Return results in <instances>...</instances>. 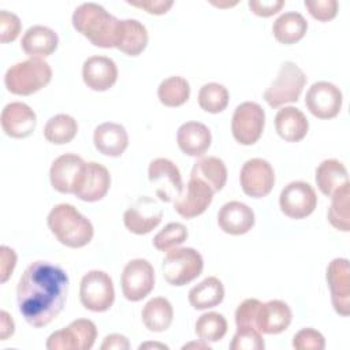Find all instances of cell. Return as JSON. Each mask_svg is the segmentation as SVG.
I'll use <instances>...</instances> for the list:
<instances>
[{
	"label": "cell",
	"instance_id": "cell-16",
	"mask_svg": "<svg viewBox=\"0 0 350 350\" xmlns=\"http://www.w3.org/2000/svg\"><path fill=\"white\" fill-rule=\"evenodd\" d=\"M335 312L343 317L350 314V265L347 258H334L325 272Z\"/></svg>",
	"mask_w": 350,
	"mask_h": 350
},
{
	"label": "cell",
	"instance_id": "cell-1",
	"mask_svg": "<svg viewBox=\"0 0 350 350\" xmlns=\"http://www.w3.org/2000/svg\"><path fill=\"white\" fill-rule=\"evenodd\" d=\"M68 294V276L49 261L31 262L16 286V304L26 323L41 328L63 310Z\"/></svg>",
	"mask_w": 350,
	"mask_h": 350
},
{
	"label": "cell",
	"instance_id": "cell-45",
	"mask_svg": "<svg viewBox=\"0 0 350 350\" xmlns=\"http://www.w3.org/2000/svg\"><path fill=\"white\" fill-rule=\"evenodd\" d=\"M247 4L253 14H256L257 16L268 18L279 12L284 5V1L283 0H250Z\"/></svg>",
	"mask_w": 350,
	"mask_h": 350
},
{
	"label": "cell",
	"instance_id": "cell-46",
	"mask_svg": "<svg viewBox=\"0 0 350 350\" xmlns=\"http://www.w3.org/2000/svg\"><path fill=\"white\" fill-rule=\"evenodd\" d=\"M16 265V253L14 249L3 245L0 247V282L5 283L14 272Z\"/></svg>",
	"mask_w": 350,
	"mask_h": 350
},
{
	"label": "cell",
	"instance_id": "cell-38",
	"mask_svg": "<svg viewBox=\"0 0 350 350\" xmlns=\"http://www.w3.org/2000/svg\"><path fill=\"white\" fill-rule=\"evenodd\" d=\"M230 94L224 85L209 82L201 86L198 92V105L209 113H219L228 105Z\"/></svg>",
	"mask_w": 350,
	"mask_h": 350
},
{
	"label": "cell",
	"instance_id": "cell-26",
	"mask_svg": "<svg viewBox=\"0 0 350 350\" xmlns=\"http://www.w3.org/2000/svg\"><path fill=\"white\" fill-rule=\"evenodd\" d=\"M176 142L179 149L191 157L202 156L211 146V130L200 122H186L176 131Z\"/></svg>",
	"mask_w": 350,
	"mask_h": 350
},
{
	"label": "cell",
	"instance_id": "cell-22",
	"mask_svg": "<svg viewBox=\"0 0 350 350\" xmlns=\"http://www.w3.org/2000/svg\"><path fill=\"white\" fill-rule=\"evenodd\" d=\"M293 320L290 306L280 299H271L265 304L261 302L257 316L256 328L261 334L275 335L286 331Z\"/></svg>",
	"mask_w": 350,
	"mask_h": 350
},
{
	"label": "cell",
	"instance_id": "cell-17",
	"mask_svg": "<svg viewBox=\"0 0 350 350\" xmlns=\"http://www.w3.org/2000/svg\"><path fill=\"white\" fill-rule=\"evenodd\" d=\"M215 191L200 178L190 176L180 196L174 200V209L185 219L200 216L206 211L213 200Z\"/></svg>",
	"mask_w": 350,
	"mask_h": 350
},
{
	"label": "cell",
	"instance_id": "cell-23",
	"mask_svg": "<svg viewBox=\"0 0 350 350\" xmlns=\"http://www.w3.org/2000/svg\"><path fill=\"white\" fill-rule=\"evenodd\" d=\"M254 220L253 209L241 201L226 202L217 213L220 230L230 235L246 234L254 226Z\"/></svg>",
	"mask_w": 350,
	"mask_h": 350
},
{
	"label": "cell",
	"instance_id": "cell-20",
	"mask_svg": "<svg viewBox=\"0 0 350 350\" xmlns=\"http://www.w3.org/2000/svg\"><path fill=\"white\" fill-rule=\"evenodd\" d=\"M82 79L94 92L108 90L118 79V67L111 57L90 56L83 62Z\"/></svg>",
	"mask_w": 350,
	"mask_h": 350
},
{
	"label": "cell",
	"instance_id": "cell-44",
	"mask_svg": "<svg viewBox=\"0 0 350 350\" xmlns=\"http://www.w3.org/2000/svg\"><path fill=\"white\" fill-rule=\"evenodd\" d=\"M19 18L7 10L0 11V41L1 44L12 42L21 33Z\"/></svg>",
	"mask_w": 350,
	"mask_h": 350
},
{
	"label": "cell",
	"instance_id": "cell-3",
	"mask_svg": "<svg viewBox=\"0 0 350 350\" xmlns=\"http://www.w3.org/2000/svg\"><path fill=\"white\" fill-rule=\"evenodd\" d=\"M46 223L55 238L72 249L86 246L94 234L92 221L71 204L55 205L48 213Z\"/></svg>",
	"mask_w": 350,
	"mask_h": 350
},
{
	"label": "cell",
	"instance_id": "cell-40",
	"mask_svg": "<svg viewBox=\"0 0 350 350\" xmlns=\"http://www.w3.org/2000/svg\"><path fill=\"white\" fill-rule=\"evenodd\" d=\"M262 334L254 327H237V332L230 343L231 350H264Z\"/></svg>",
	"mask_w": 350,
	"mask_h": 350
},
{
	"label": "cell",
	"instance_id": "cell-27",
	"mask_svg": "<svg viewBox=\"0 0 350 350\" xmlns=\"http://www.w3.org/2000/svg\"><path fill=\"white\" fill-rule=\"evenodd\" d=\"M275 130L287 142H299L309 130V120L297 107H283L275 115Z\"/></svg>",
	"mask_w": 350,
	"mask_h": 350
},
{
	"label": "cell",
	"instance_id": "cell-48",
	"mask_svg": "<svg viewBox=\"0 0 350 350\" xmlns=\"http://www.w3.org/2000/svg\"><path fill=\"white\" fill-rule=\"evenodd\" d=\"M129 349H130L129 339L120 334L107 335L101 345V350H129Z\"/></svg>",
	"mask_w": 350,
	"mask_h": 350
},
{
	"label": "cell",
	"instance_id": "cell-32",
	"mask_svg": "<svg viewBox=\"0 0 350 350\" xmlns=\"http://www.w3.org/2000/svg\"><path fill=\"white\" fill-rule=\"evenodd\" d=\"M314 179L320 191L328 197H331L343 183L349 182L345 164L336 159L323 160L316 168Z\"/></svg>",
	"mask_w": 350,
	"mask_h": 350
},
{
	"label": "cell",
	"instance_id": "cell-6",
	"mask_svg": "<svg viewBox=\"0 0 350 350\" xmlns=\"http://www.w3.org/2000/svg\"><path fill=\"white\" fill-rule=\"evenodd\" d=\"M305 85V72L294 62H284L280 66L275 81L264 92V100L272 108L282 107L287 103H295Z\"/></svg>",
	"mask_w": 350,
	"mask_h": 350
},
{
	"label": "cell",
	"instance_id": "cell-30",
	"mask_svg": "<svg viewBox=\"0 0 350 350\" xmlns=\"http://www.w3.org/2000/svg\"><path fill=\"white\" fill-rule=\"evenodd\" d=\"M144 325L152 332H163L170 328L174 320L171 302L164 297L149 299L141 312Z\"/></svg>",
	"mask_w": 350,
	"mask_h": 350
},
{
	"label": "cell",
	"instance_id": "cell-24",
	"mask_svg": "<svg viewBox=\"0 0 350 350\" xmlns=\"http://www.w3.org/2000/svg\"><path fill=\"white\" fill-rule=\"evenodd\" d=\"M57 44V33L42 25L30 26L21 40L22 51L31 59H44L52 55L56 51Z\"/></svg>",
	"mask_w": 350,
	"mask_h": 350
},
{
	"label": "cell",
	"instance_id": "cell-29",
	"mask_svg": "<svg viewBox=\"0 0 350 350\" xmlns=\"http://www.w3.org/2000/svg\"><path fill=\"white\" fill-rule=\"evenodd\" d=\"M308 30V22L302 14L297 11H287L279 15L273 25L272 33L278 42L291 45L304 38Z\"/></svg>",
	"mask_w": 350,
	"mask_h": 350
},
{
	"label": "cell",
	"instance_id": "cell-35",
	"mask_svg": "<svg viewBox=\"0 0 350 350\" xmlns=\"http://www.w3.org/2000/svg\"><path fill=\"white\" fill-rule=\"evenodd\" d=\"M78 133L77 120L67 113H57L52 116L44 127V137L48 142L55 145H64L71 142Z\"/></svg>",
	"mask_w": 350,
	"mask_h": 350
},
{
	"label": "cell",
	"instance_id": "cell-41",
	"mask_svg": "<svg viewBox=\"0 0 350 350\" xmlns=\"http://www.w3.org/2000/svg\"><path fill=\"white\" fill-rule=\"evenodd\" d=\"M293 347L297 350H323L325 347V339L321 332L308 327L294 335Z\"/></svg>",
	"mask_w": 350,
	"mask_h": 350
},
{
	"label": "cell",
	"instance_id": "cell-13",
	"mask_svg": "<svg viewBox=\"0 0 350 350\" xmlns=\"http://www.w3.org/2000/svg\"><path fill=\"white\" fill-rule=\"evenodd\" d=\"M279 205L280 211L287 217L304 219L314 211L317 205V196L309 183L294 180L280 191Z\"/></svg>",
	"mask_w": 350,
	"mask_h": 350
},
{
	"label": "cell",
	"instance_id": "cell-31",
	"mask_svg": "<svg viewBox=\"0 0 350 350\" xmlns=\"http://www.w3.org/2000/svg\"><path fill=\"white\" fill-rule=\"evenodd\" d=\"M224 299V286L215 278L208 276L189 291V302L197 310L215 308Z\"/></svg>",
	"mask_w": 350,
	"mask_h": 350
},
{
	"label": "cell",
	"instance_id": "cell-25",
	"mask_svg": "<svg viewBox=\"0 0 350 350\" xmlns=\"http://www.w3.org/2000/svg\"><path fill=\"white\" fill-rule=\"evenodd\" d=\"M93 142L100 153L109 157H119L129 146V135L122 124L104 122L94 129Z\"/></svg>",
	"mask_w": 350,
	"mask_h": 350
},
{
	"label": "cell",
	"instance_id": "cell-9",
	"mask_svg": "<svg viewBox=\"0 0 350 350\" xmlns=\"http://www.w3.org/2000/svg\"><path fill=\"white\" fill-rule=\"evenodd\" d=\"M265 126V112L254 101L241 103L231 119L232 137L241 145H253L262 135Z\"/></svg>",
	"mask_w": 350,
	"mask_h": 350
},
{
	"label": "cell",
	"instance_id": "cell-14",
	"mask_svg": "<svg viewBox=\"0 0 350 350\" xmlns=\"http://www.w3.org/2000/svg\"><path fill=\"white\" fill-rule=\"evenodd\" d=\"M86 163L74 153H64L56 157L49 170V179L52 187L64 194H74L78 189Z\"/></svg>",
	"mask_w": 350,
	"mask_h": 350
},
{
	"label": "cell",
	"instance_id": "cell-12",
	"mask_svg": "<svg viewBox=\"0 0 350 350\" xmlns=\"http://www.w3.org/2000/svg\"><path fill=\"white\" fill-rule=\"evenodd\" d=\"M343 96L340 89L328 81L314 82L306 92L305 105L319 119H332L342 108Z\"/></svg>",
	"mask_w": 350,
	"mask_h": 350
},
{
	"label": "cell",
	"instance_id": "cell-28",
	"mask_svg": "<svg viewBox=\"0 0 350 350\" xmlns=\"http://www.w3.org/2000/svg\"><path fill=\"white\" fill-rule=\"evenodd\" d=\"M146 27L137 19H119L115 48L129 56H138L148 45Z\"/></svg>",
	"mask_w": 350,
	"mask_h": 350
},
{
	"label": "cell",
	"instance_id": "cell-4",
	"mask_svg": "<svg viewBox=\"0 0 350 350\" xmlns=\"http://www.w3.org/2000/svg\"><path fill=\"white\" fill-rule=\"evenodd\" d=\"M52 79V68L44 59H27L11 66L4 75L8 92L30 96L45 88Z\"/></svg>",
	"mask_w": 350,
	"mask_h": 350
},
{
	"label": "cell",
	"instance_id": "cell-50",
	"mask_svg": "<svg viewBox=\"0 0 350 350\" xmlns=\"http://www.w3.org/2000/svg\"><path fill=\"white\" fill-rule=\"evenodd\" d=\"M190 347H197V349H208V350H211V346H209L208 343L202 342V340H201V343H196V342L187 343V345H185L182 349H190Z\"/></svg>",
	"mask_w": 350,
	"mask_h": 350
},
{
	"label": "cell",
	"instance_id": "cell-36",
	"mask_svg": "<svg viewBox=\"0 0 350 350\" xmlns=\"http://www.w3.org/2000/svg\"><path fill=\"white\" fill-rule=\"evenodd\" d=\"M157 96L165 107H180L190 97V85L183 77H168L160 82Z\"/></svg>",
	"mask_w": 350,
	"mask_h": 350
},
{
	"label": "cell",
	"instance_id": "cell-37",
	"mask_svg": "<svg viewBox=\"0 0 350 350\" xmlns=\"http://www.w3.org/2000/svg\"><path fill=\"white\" fill-rule=\"evenodd\" d=\"M227 320L217 312L204 313L196 321V334L205 343L221 340L227 334Z\"/></svg>",
	"mask_w": 350,
	"mask_h": 350
},
{
	"label": "cell",
	"instance_id": "cell-43",
	"mask_svg": "<svg viewBox=\"0 0 350 350\" xmlns=\"http://www.w3.org/2000/svg\"><path fill=\"white\" fill-rule=\"evenodd\" d=\"M261 301L257 298H247L241 302L235 310V324L237 327H254L256 328V316Z\"/></svg>",
	"mask_w": 350,
	"mask_h": 350
},
{
	"label": "cell",
	"instance_id": "cell-5",
	"mask_svg": "<svg viewBox=\"0 0 350 350\" xmlns=\"http://www.w3.org/2000/svg\"><path fill=\"white\" fill-rule=\"evenodd\" d=\"M204 268L200 252L193 247H174L163 260L161 269L164 279L171 286H185L197 279Z\"/></svg>",
	"mask_w": 350,
	"mask_h": 350
},
{
	"label": "cell",
	"instance_id": "cell-39",
	"mask_svg": "<svg viewBox=\"0 0 350 350\" xmlns=\"http://www.w3.org/2000/svg\"><path fill=\"white\" fill-rule=\"evenodd\" d=\"M189 237L187 228L185 224L172 221L164 226L163 230H160L154 238H153V246L160 252H168L178 245L183 243Z\"/></svg>",
	"mask_w": 350,
	"mask_h": 350
},
{
	"label": "cell",
	"instance_id": "cell-15",
	"mask_svg": "<svg viewBox=\"0 0 350 350\" xmlns=\"http://www.w3.org/2000/svg\"><path fill=\"white\" fill-rule=\"evenodd\" d=\"M239 182L246 196L262 198L271 193L275 185V172L269 161L254 157L242 165Z\"/></svg>",
	"mask_w": 350,
	"mask_h": 350
},
{
	"label": "cell",
	"instance_id": "cell-33",
	"mask_svg": "<svg viewBox=\"0 0 350 350\" xmlns=\"http://www.w3.org/2000/svg\"><path fill=\"white\" fill-rule=\"evenodd\" d=\"M190 176L202 179L216 193V191H220L226 186L227 168L221 159H219L216 156H208V157L198 159L194 163Z\"/></svg>",
	"mask_w": 350,
	"mask_h": 350
},
{
	"label": "cell",
	"instance_id": "cell-8",
	"mask_svg": "<svg viewBox=\"0 0 350 350\" xmlns=\"http://www.w3.org/2000/svg\"><path fill=\"white\" fill-rule=\"evenodd\" d=\"M96 338V324L88 319H77L63 329L52 332L45 346L48 350H90Z\"/></svg>",
	"mask_w": 350,
	"mask_h": 350
},
{
	"label": "cell",
	"instance_id": "cell-11",
	"mask_svg": "<svg viewBox=\"0 0 350 350\" xmlns=\"http://www.w3.org/2000/svg\"><path fill=\"white\" fill-rule=\"evenodd\" d=\"M148 179L154 186L156 196L164 202L175 200L183 191L180 171L174 161L165 157H157L150 161Z\"/></svg>",
	"mask_w": 350,
	"mask_h": 350
},
{
	"label": "cell",
	"instance_id": "cell-2",
	"mask_svg": "<svg viewBox=\"0 0 350 350\" xmlns=\"http://www.w3.org/2000/svg\"><path fill=\"white\" fill-rule=\"evenodd\" d=\"M74 29L98 48H113L119 19L96 3H82L72 12Z\"/></svg>",
	"mask_w": 350,
	"mask_h": 350
},
{
	"label": "cell",
	"instance_id": "cell-21",
	"mask_svg": "<svg viewBox=\"0 0 350 350\" xmlns=\"http://www.w3.org/2000/svg\"><path fill=\"white\" fill-rule=\"evenodd\" d=\"M111 186L109 171L100 163L89 161L85 165L82 180L75 190V196L86 202L100 201L105 197Z\"/></svg>",
	"mask_w": 350,
	"mask_h": 350
},
{
	"label": "cell",
	"instance_id": "cell-49",
	"mask_svg": "<svg viewBox=\"0 0 350 350\" xmlns=\"http://www.w3.org/2000/svg\"><path fill=\"white\" fill-rule=\"evenodd\" d=\"M15 331V324L12 317L8 314V312L1 310L0 312V339L7 340L10 336H12Z\"/></svg>",
	"mask_w": 350,
	"mask_h": 350
},
{
	"label": "cell",
	"instance_id": "cell-42",
	"mask_svg": "<svg viewBox=\"0 0 350 350\" xmlns=\"http://www.w3.org/2000/svg\"><path fill=\"white\" fill-rule=\"evenodd\" d=\"M304 5L308 8L309 14L320 22H328L334 19L339 7L336 0H305Z\"/></svg>",
	"mask_w": 350,
	"mask_h": 350
},
{
	"label": "cell",
	"instance_id": "cell-51",
	"mask_svg": "<svg viewBox=\"0 0 350 350\" xmlns=\"http://www.w3.org/2000/svg\"><path fill=\"white\" fill-rule=\"evenodd\" d=\"M148 347H159V349H168V346H165V345H161V343H150V342H148V343H144V345H141V346H139V350H142V349H148Z\"/></svg>",
	"mask_w": 350,
	"mask_h": 350
},
{
	"label": "cell",
	"instance_id": "cell-19",
	"mask_svg": "<svg viewBox=\"0 0 350 350\" xmlns=\"http://www.w3.org/2000/svg\"><path fill=\"white\" fill-rule=\"evenodd\" d=\"M3 131L11 138H26L29 137L37 123L36 112L25 103L14 101L7 104L0 116Z\"/></svg>",
	"mask_w": 350,
	"mask_h": 350
},
{
	"label": "cell",
	"instance_id": "cell-7",
	"mask_svg": "<svg viewBox=\"0 0 350 350\" xmlns=\"http://www.w3.org/2000/svg\"><path fill=\"white\" fill-rule=\"evenodd\" d=\"M79 299L90 312H105L115 301V288L111 276L98 269L89 271L81 279Z\"/></svg>",
	"mask_w": 350,
	"mask_h": 350
},
{
	"label": "cell",
	"instance_id": "cell-18",
	"mask_svg": "<svg viewBox=\"0 0 350 350\" xmlns=\"http://www.w3.org/2000/svg\"><path fill=\"white\" fill-rule=\"evenodd\" d=\"M163 219V211L148 196L139 197L134 205L126 209L123 221L126 228L137 235H144L156 228Z\"/></svg>",
	"mask_w": 350,
	"mask_h": 350
},
{
	"label": "cell",
	"instance_id": "cell-10",
	"mask_svg": "<svg viewBox=\"0 0 350 350\" xmlns=\"http://www.w3.org/2000/svg\"><path fill=\"white\" fill-rule=\"evenodd\" d=\"M122 293L127 301L138 302L154 288V269L145 258L129 261L120 278Z\"/></svg>",
	"mask_w": 350,
	"mask_h": 350
},
{
	"label": "cell",
	"instance_id": "cell-34",
	"mask_svg": "<svg viewBox=\"0 0 350 350\" xmlns=\"http://www.w3.org/2000/svg\"><path fill=\"white\" fill-rule=\"evenodd\" d=\"M350 183H343L331 196V204L327 212L329 224L343 232L350 230Z\"/></svg>",
	"mask_w": 350,
	"mask_h": 350
},
{
	"label": "cell",
	"instance_id": "cell-47",
	"mask_svg": "<svg viewBox=\"0 0 350 350\" xmlns=\"http://www.w3.org/2000/svg\"><path fill=\"white\" fill-rule=\"evenodd\" d=\"M133 7H138L145 10L148 14L163 15L165 14L174 4L172 0H142V1H127Z\"/></svg>",
	"mask_w": 350,
	"mask_h": 350
}]
</instances>
